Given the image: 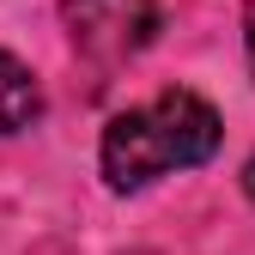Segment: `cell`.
<instances>
[{"label":"cell","mask_w":255,"mask_h":255,"mask_svg":"<svg viewBox=\"0 0 255 255\" xmlns=\"http://www.w3.org/2000/svg\"><path fill=\"white\" fill-rule=\"evenodd\" d=\"M61 18H67V37L85 61L116 67L152 43L158 0H61Z\"/></svg>","instance_id":"cell-2"},{"label":"cell","mask_w":255,"mask_h":255,"mask_svg":"<svg viewBox=\"0 0 255 255\" xmlns=\"http://www.w3.org/2000/svg\"><path fill=\"white\" fill-rule=\"evenodd\" d=\"M243 195H249V207H255V152H249V164H243Z\"/></svg>","instance_id":"cell-5"},{"label":"cell","mask_w":255,"mask_h":255,"mask_svg":"<svg viewBox=\"0 0 255 255\" xmlns=\"http://www.w3.org/2000/svg\"><path fill=\"white\" fill-rule=\"evenodd\" d=\"M225 140V122L219 110L201 98V91H158L152 104L140 110H122L104 140H98V164H104V182L110 195H140L146 182L170 176V170H195L219 152Z\"/></svg>","instance_id":"cell-1"},{"label":"cell","mask_w":255,"mask_h":255,"mask_svg":"<svg viewBox=\"0 0 255 255\" xmlns=\"http://www.w3.org/2000/svg\"><path fill=\"white\" fill-rule=\"evenodd\" d=\"M243 55H249V73H255V0L243 6Z\"/></svg>","instance_id":"cell-4"},{"label":"cell","mask_w":255,"mask_h":255,"mask_svg":"<svg viewBox=\"0 0 255 255\" xmlns=\"http://www.w3.org/2000/svg\"><path fill=\"white\" fill-rule=\"evenodd\" d=\"M37 116H43L37 73H30L18 55H6V49H0V140H6V134H24Z\"/></svg>","instance_id":"cell-3"}]
</instances>
